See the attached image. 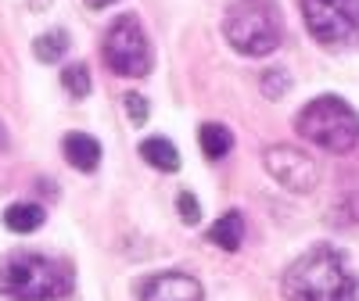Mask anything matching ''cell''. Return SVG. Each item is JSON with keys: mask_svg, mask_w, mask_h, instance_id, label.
Here are the masks:
<instances>
[{"mask_svg": "<svg viewBox=\"0 0 359 301\" xmlns=\"http://www.w3.org/2000/svg\"><path fill=\"white\" fill-rule=\"evenodd\" d=\"M280 290L287 301H355L359 280L338 248L316 244L284 269Z\"/></svg>", "mask_w": 359, "mask_h": 301, "instance_id": "1", "label": "cell"}, {"mask_svg": "<svg viewBox=\"0 0 359 301\" xmlns=\"http://www.w3.org/2000/svg\"><path fill=\"white\" fill-rule=\"evenodd\" d=\"M76 273L65 258L11 251L0 262V294L11 301H62L72 294Z\"/></svg>", "mask_w": 359, "mask_h": 301, "instance_id": "2", "label": "cell"}, {"mask_svg": "<svg viewBox=\"0 0 359 301\" xmlns=\"http://www.w3.org/2000/svg\"><path fill=\"white\" fill-rule=\"evenodd\" d=\"M294 130L302 133L309 144H316L320 150H331V155H348L359 144V115L348 101L323 94L316 101H309L298 111Z\"/></svg>", "mask_w": 359, "mask_h": 301, "instance_id": "3", "label": "cell"}, {"mask_svg": "<svg viewBox=\"0 0 359 301\" xmlns=\"http://www.w3.org/2000/svg\"><path fill=\"white\" fill-rule=\"evenodd\" d=\"M223 36L226 43L245 54L262 57L280 47V11L273 0H233L223 15Z\"/></svg>", "mask_w": 359, "mask_h": 301, "instance_id": "4", "label": "cell"}, {"mask_svg": "<svg viewBox=\"0 0 359 301\" xmlns=\"http://www.w3.org/2000/svg\"><path fill=\"white\" fill-rule=\"evenodd\" d=\"M104 54V65L115 76H126V79H140L151 72V43H147V33L137 15H118L101 43Z\"/></svg>", "mask_w": 359, "mask_h": 301, "instance_id": "5", "label": "cell"}, {"mask_svg": "<svg viewBox=\"0 0 359 301\" xmlns=\"http://www.w3.org/2000/svg\"><path fill=\"white\" fill-rule=\"evenodd\" d=\"M313 40L323 47H348L359 40V0H302Z\"/></svg>", "mask_w": 359, "mask_h": 301, "instance_id": "6", "label": "cell"}, {"mask_svg": "<svg viewBox=\"0 0 359 301\" xmlns=\"http://www.w3.org/2000/svg\"><path fill=\"white\" fill-rule=\"evenodd\" d=\"M262 165L291 194H313L316 183H320V165L306 155L302 147H291V144L266 147L262 150Z\"/></svg>", "mask_w": 359, "mask_h": 301, "instance_id": "7", "label": "cell"}, {"mask_svg": "<svg viewBox=\"0 0 359 301\" xmlns=\"http://www.w3.org/2000/svg\"><path fill=\"white\" fill-rule=\"evenodd\" d=\"M140 301H205V290L187 273H155L137 287Z\"/></svg>", "mask_w": 359, "mask_h": 301, "instance_id": "8", "label": "cell"}, {"mask_svg": "<svg viewBox=\"0 0 359 301\" xmlns=\"http://www.w3.org/2000/svg\"><path fill=\"white\" fill-rule=\"evenodd\" d=\"M62 150H65V162L79 172H94L101 165V144L90 133H65Z\"/></svg>", "mask_w": 359, "mask_h": 301, "instance_id": "9", "label": "cell"}, {"mask_svg": "<svg viewBox=\"0 0 359 301\" xmlns=\"http://www.w3.org/2000/svg\"><path fill=\"white\" fill-rule=\"evenodd\" d=\"M208 240H212L216 248H223V251H237L241 240H245V216L241 212H223L216 219V226L208 230Z\"/></svg>", "mask_w": 359, "mask_h": 301, "instance_id": "10", "label": "cell"}, {"mask_svg": "<svg viewBox=\"0 0 359 301\" xmlns=\"http://www.w3.org/2000/svg\"><path fill=\"white\" fill-rule=\"evenodd\" d=\"M140 158L151 169H158V172H176L180 169V150L165 136H147L140 144Z\"/></svg>", "mask_w": 359, "mask_h": 301, "instance_id": "11", "label": "cell"}, {"mask_svg": "<svg viewBox=\"0 0 359 301\" xmlns=\"http://www.w3.org/2000/svg\"><path fill=\"white\" fill-rule=\"evenodd\" d=\"M43 219H47V212H43L40 204H33V201L8 204V212H4V226L11 233H36L43 226Z\"/></svg>", "mask_w": 359, "mask_h": 301, "instance_id": "12", "label": "cell"}, {"mask_svg": "<svg viewBox=\"0 0 359 301\" xmlns=\"http://www.w3.org/2000/svg\"><path fill=\"white\" fill-rule=\"evenodd\" d=\"M198 140H201V150L212 162H219L223 155H230V147H233V136H230V130L226 126H219V122H205L201 130H198Z\"/></svg>", "mask_w": 359, "mask_h": 301, "instance_id": "13", "label": "cell"}, {"mask_svg": "<svg viewBox=\"0 0 359 301\" xmlns=\"http://www.w3.org/2000/svg\"><path fill=\"white\" fill-rule=\"evenodd\" d=\"M69 43H72V40H69L65 29H50V33H40V36L33 40V54L40 57L43 65H54L62 54H69Z\"/></svg>", "mask_w": 359, "mask_h": 301, "instance_id": "14", "label": "cell"}, {"mask_svg": "<svg viewBox=\"0 0 359 301\" xmlns=\"http://www.w3.org/2000/svg\"><path fill=\"white\" fill-rule=\"evenodd\" d=\"M62 86H65V94L69 97H86L90 94V86H94V83H90V69L83 65V62H76V65H69L65 72H62Z\"/></svg>", "mask_w": 359, "mask_h": 301, "instance_id": "15", "label": "cell"}, {"mask_svg": "<svg viewBox=\"0 0 359 301\" xmlns=\"http://www.w3.org/2000/svg\"><path fill=\"white\" fill-rule=\"evenodd\" d=\"M123 104H126V115H130V122H133V126H144V122H147V115H151V108H147V101H144L140 94H126Z\"/></svg>", "mask_w": 359, "mask_h": 301, "instance_id": "16", "label": "cell"}, {"mask_svg": "<svg viewBox=\"0 0 359 301\" xmlns=\"http://www.w3.org/2000/svg\"><path fill=\"white\" fill-rule=\"evenodd\" d=\"M284 90H287V76H284L280 69H269V72L262 76V94H266V97H273V101H277Z\"/></svg>", "mask_w": 359, "mask_h": 301, "instance_id": "17", "label": "cell"}, {"mask_svg": "<svg viewBox=\"0 0 359 301\" xmlns=\"http://www.w3.org/2000/svg\"><path fill=\"white\" fill-rule=\"evenodd\" d=\"M180 216H184V223H191V226L201 219V208H198V201H194V194H191V190L180 194Z\"/></svg>", "mask_w": 359, "mask_h": 301, "instance_id": "18", "label": "cell"}, {"mask_svg": "<svg viewBox=\"0 0 359 301\" xmlns=\"http://www.w3.org/2000/svg\"><path fill=\"white\" fill-rule=\"evenodd\" d=\"M90 8H108V4H115V0H86Z\"/></svg>", "mask_w": 359, "mask_h": 301, "instance_id": "19", "label": "cell"}, {"mask_svg": "<svg viewBox=\"0 0 359 301\" xmlns=\"http://www.w3.org/2000/svg\"><path fill=\"white\" fill-rule=\"evenodd\" d=\"M4 147H8V130L0 126V150H4Z\"/></svg>", "mask_w": 359, "mask_h": 301, "instance_id": "20", "label": "cell"}]
</instances>
